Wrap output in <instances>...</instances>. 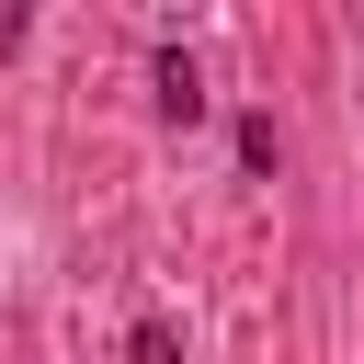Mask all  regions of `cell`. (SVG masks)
<instances>
[{
    "instance_id": "obj_1",
    "label": "cell",
    "mask_w": 364,
    "mask_h": 364,
    "mask_svg": "<svg viewBox=\"0 0 364 364\" xmlns=\"http://www.w3.org/2000/svg\"><path fill=\"white\" fill-rule=\"evenodd\" d=\"M159 114H171V125H193V114H205V91H193V57H159Z\"/></svg>"
},
{
    "instance_id": "obj_2",
    "label": "cell",
    "mask_w": 364,
    "mask_h": 364,
    "mask_svg": "<svg viewBox=\"0 0 364 364\" xmlns=\"http://www.w3.org/2000/svg\"><path fill=\"white\" fill-rule=\"evenodd\" d=\"M125 364H182V341H171L159 318H136V341H125Z\"/></svg>"
}]
</instances>
